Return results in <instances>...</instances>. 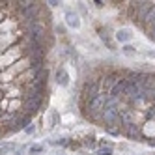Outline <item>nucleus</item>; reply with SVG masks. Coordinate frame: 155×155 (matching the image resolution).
Here are the masks:
<instances>
[{
	"instance_id": "nucleus-1",
	"label": "nucleus",
	"mask_w": 155,
	"mask_h": 155,
	"mask_svg": "<svg viewBox=\"0 0 155 155\" xmlns=\"http://www.w3.org/2000/svg\"><path fill=\"white\" fill-rule=\"evenodd\" d=\"M65 17H68V25H69V26H79V19H77V15H73V13L69 12Z\"/></svg>"
},
{
	"instance_id": "nucleus-2",
	"label": "nucleus",
	"mask_w": 155,
	"mask_h": 155,
	"mask_svg": "<svg viewBox=\"0 0 155 155\" xmlns=\"http://www.w3.org/2000/svg\"><path fill=\"white\" fill-rule=\"evenodd\" d=\"M9 150H15L13 144H2L0 146V155H6V151H9Z\"/></svg>"
},
{
	"instance_id": "nucleus-3",
	"label": "nucleus",
	"mask_w": 155,
	"mask_h": 155,
	"mask_svg": "<svg viewBox=\"0 0 155 155\" xmlns=\"http://www.w3.org/2000/svg\"><path fill=\"white\" fill-rule=\"evenodd\" d=\"M58 82H62V84H68V75H65L64 71H58Z\"/></svg>"
},
{
	"instance_id": "nucleus-4",
	"label": "nucleus",
	"mask_w": 155,
	"mask_h": 155,
	"mask_svg": "<svg viewBox=\"0 0 155 155\" xmlns=\"http://www.w3.org/2000/svg\"><path fill=\"white\" fill-rule=\"evenodd\" d=\"M131 36H129V32L127 30H121V32H118V39H129Z\"/></svg>"
},
{
	"instance_id": "nucleus-5",
	"label": "nucleus",
	"mask_w": 155,
	"mask_h": 155,
	"mask_svg": "<svg viewBox=\"0 0 155 155\" xmlns=\"http://www.w3.org/2000/svg\"><path fill=\"white\" fill-rule=\"evenodd\" d=\"M28 150H30V153H34V155H36V153H39V151H43V148H41V146H30Z\"/></svg>"
},
{
	"instance_id": "nucleus-6",
	"label": "nucleus",
	"mask_w": 155,
	"mask_h": 155,
	"mask_svg": "<svg viewBox=\"0 0 155 155\" xmlns=\"http://www.w3.org/2000/svg\"><path fill=\"white\" fill-rule=\"evenodd\" d=\"M110 153H112V150H110V148H107V150H99V151H97V155H110Z\"/></svg>"
}]
</instances>
